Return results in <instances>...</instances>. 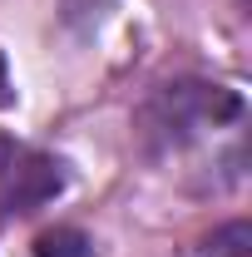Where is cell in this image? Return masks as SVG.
Wrapping results in <instances>:
<instances>
[{"instance_id": "277c9868", "label": "cell", "mask_w": 252, "mask_h": 257, "mask_svg": "<svg viewBox=\"0 0 252 257\" xmlns=\"http://www.w3.org/2000/svg\"><path fill=\"white\" fill-rule=\"evenodd\" d=\"M15 99V89H10V74H5V55H0V109Z\"/></svg>"}, {"instance_id": "6da1fadb", "label": "cell", "mask_w": 252, "mask_h": 257, "mask_svg": "<svg viewBox=\"0 0 252 257\" xmlns=\"http://www.w3.org/2000/svg\"><path fill=\"white\" fill-rule=\"evenodd\" d=\"M60 188H64V173L50 154L25 149L15 139H0V218L35 213L40 203H50Z\"/></svg>"}, {"instance_id": "3957f363", "label": "cell", "mask_w": 252, "mask_h": 257, "mask_svg": "<svg viewBox=\"0 0 252 257\" xmlns=\"http://www.w3.org/2000/svg\"><path fill=\"white\" fill-rule=\"evenodd\" d=\"M247 242H252V227L247 223H232L213 232V242H208V257H247Z\"/></svg>"}, {"instance_id": "7a4b0ae2", "label": "cell", "mask_w": 252, "mask_h": 257, "mask_svg": "<svg viewBox=\"0 0 252 257\" xmlns=\"http://www.w3.org/2000/svg\"><path fill=\"white\" fill-rule=\"evenodd\" d=\"M94 242L74 227H55V232H40L35 237V257H89Z\"/></svg>"}]
</instances>
